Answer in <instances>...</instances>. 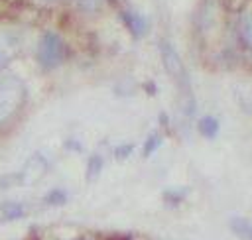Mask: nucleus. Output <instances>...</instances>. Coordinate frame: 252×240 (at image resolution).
<instances>
[{"label":"nucleus","instance_id":"9b49d317","mask_svg":"<svg viewBox=\"0 0 252 240\" xmlns=\"http://www.w3.org/2000/svg\"><path fill=\"white\" fill-rule=\"evenodd\" d=\"M100 165H102V159H100L98 155L91 157V161H89V173H87V177H89V179L96 177V175L100 173Z\"/></svg>","mask_w":252,"mask_h":240},{"label":"nucleus","instance_id":"6e6552de","mask_svg":"<svg viewBox=\"0 0 252 240\" xmlns=\"http://www.w3.org/2000/svg\"><path fill=\"white\" fill-rule=\"evenodd\" d=\"M65 201H67V193L61 191V189H53V191H49V193L45 195V203H47V205H53V207L63 205Z\"/></svg>","mask_w":252,"mask_h":240},{"label":"nucleus","instance_id":"423d86ee","mask_svg":"<svg viewBox=\"0 0 252 240\" xmlns=\"http://www.w3.org/2000/svg\"><path fill=\"white\" fill-rule=\"evenodd\" d=\"M197 128H199V132H201V136H205V138H215L217 134H219V120L215 118V116H203L201 120H199V124H197Z\"/></svg>","mask_w":252,"mask_h":240},{"label":"nucleus","instance_id":"1a4fd4ad","mask_svg":"<svg viewBox=\"0 0 252 240\" xmlns=\"http://www.w3.org/2000/svg\"><path fill=\"white\" fill-rule=\"evenodd\" d=\"M159 144H161V136L159 134H150L148 136V140H146V144H144V155H152L158 148H159Z\"/></svg>","mask_w":252,"mask_h":240},{"label":"nucleus","instance_id":"f257e3e1","mask_svg":"<svg viewBox=\"0 0 252 240\" xmlns=\"http://www.w3.org/2000/svg\"><path fill=\"white\" fill-rule=\"evenodd\" d=\"M67 57V45L63 37L55 31H45L35 47V59L43 69H55L59 67Z\"/></svg>","mask_w":252,"mask_h":240},{"label":"nucleus","instance_id":"20e7f679","mask_svg":"<svg viewBox=\"0 0 252 240\" xmlns=\"http://www.w3.org/2000/svg\"><path fill=\"white\" fill-rule=\"evenodd\" d=\"M120 16H122V22H124V26L130 30L132 35L142 37V35L148 31V22H146V18L140 16L138 12H134V10H124Z\"/></svg>","mask_w":252,"mask_h":240},{"label":"nucleus","instance_id":"7ed1b4c3","mask_svg":"<svg viewBox=\"0 0 252 240\" xmlns=\"http://www.w3.org/2000/svg\"><path fill=\"white\" fill-rule=\"evenodd\" d=\"M159 51H161L163 67H165V71L169 73V77H171L179 87H183V90H189V79H187L185 67H183V63H181L177 51H175L167 41H161V43H159Z\"/></svg>","mask_w":252,"mask_h":240},{"label":"nucleus","instance_id":"39448f33","mask_svg":"<svg viewBox=\"0 0 252 240\" xmlns=\"http://www.w3.org/2000/svg\"><path fill=\"white\" fill-rule=\"evenodd\" d=\"M230 230L240 238V240H252V220L234 216L230 218Z\"/></svg>","mask_w":252,"mask_h":240},{"label":"nucleus","instance_id":"f03ea898","mask_svg":"<svg viewBox=\"0 0 252 240\" xmlns=\"http://www.w3.org/2000/svg\"><path fill=\"white\" fill-rule=\"evenodd\" d=\"M24 87L16 77L0 79V122H6L22 104Z\"/></svg>","mask_w":252,"mask_h":240},{"label":"nucleus","instance_id":"9d476101","mask_svg":"<svg viewBox=\"0 0 252 240\" xmlns=\"http://www.w3.org/2000/svg\"><path fill=\"white\" fill-rule=\"evenodd\" d=\"M75 2H77V6H79L81 10H85V12H96V10H100L102 4H104V0H75Z\"/></svg>","mask_w":252,"mask_h":240},{"label":"nucleus","instance_id":"0eeeda50","mask_svg":"<svg viewBox=\"0 0 252 240\" xmlns=\"http://www.w3.org/2000/svg\"><path fill=\"white\" fill-rule=\"evenodd\" d=\"M0 210H2L4 220H16V218H22V216H24V207H22L20 203L8 201V203H4V205L0 207Z\"/></svg>","mask_w":252,"mask_h":240}]
</instances>
